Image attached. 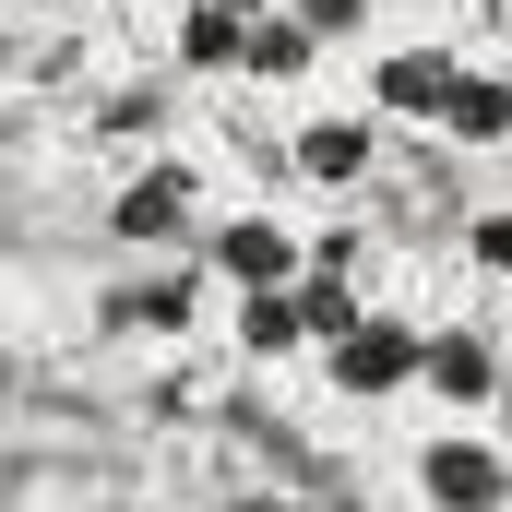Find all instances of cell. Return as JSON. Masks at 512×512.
<instances>
[{
  "mask_svg": "<svg viewBox=\"0 0 512 512\" xmlns=\"http://www.w3.org/2000/svg\"><path fill=\"white\" fill-rule=\"evenodd\" d=\"M203 215H215V167L191 155V143H143L120 179L96 191V239L108 251H191L203 239Z\"/></svg>",
  "mask_w": 512,
  "mask_h": 512,
  "instance_id": "6da1fadb",
  "label": "cell"
},
{
  "mask_svg": "<svg viewBox=\"0 0 512 512\" xmlns=\"http://www.w3.org/2000/svg\"><path fill=\"white\" fill-rule=\"evenodd\" d=\"M215 322V274L203 251H131L108 286H96V334L108 346H191Z\"/></svg>",
  "mask_w": 512,
  "mask_h": 512,
  "instance_id": "7a4b0ae2",
  "label": "cell"
},
{
  "mask_svg": "<svg viewBox=\"0 0 512 512\" xmlns=\"http://www.w3.org/2000/svg\"><path fill=\"white\" fill-rule=\"evenodd\" d=\"M405 501L417 512H512L501 417H417L405 429Z\"/></svg>",
  "mask_w": 512,
  "mask_h": 512,
  "instance_id": "3957f363",
  "label": "cell"
},
{
  "mask_svg": "<svg viewBox=\"0 0 512 512\" xmlns=\"http://www.w3.org/2000/svg\"><path fill=\"white\" fill-rule=\"evenodd\" d=\"M417 346H429V322H417V310H393V298H370L346 334H322V346H310V370H322L334 405H417Z\"/></svg>",
  "mask_w": 512,
  "mask_h": 512,
  "instance_id": "277c9868",
  "label": "cell"
},
{
  "mask_svg": "<svg viewBox=\"0 0 512 512\" xmlns=\"http://www.w3.org/2000/svg\"><path fill=\"white\" fill-rule=\"evenodd\" d=\"M191 251H203V274H215V298H239V286H298L310 227H298L286 203H215Z\"/></svg>",
  "mask_w": 512,
  "mask_h": 512,
  "instance_id": "5b68a950",
  "label": "cell"
},
{
  "mask_svg": "<svg viewBox=\"0 0 512 512\" xmlns=\"http://www.w3.org/2000/svg\"><path fill=\"white\" fill-rule=\"evenodd\" d=\"M370 179H382V120H370L358 96L286 120V191H298V203H358Z\"/></svg>",
  "mask_w": 512,
  "mask_h": 512,
  "instance_id": "8992f818",
  "label": "cell"
},
{
  "mask_svg": "<svg viewBox=\"0 0 512 512\" xmlns=\"http://www.w3.org/2000/svg\"><path fill=\"white\" fill-rule=\"evenodd\" d=\"M453 72H465L453 36H370V60H358V108H370L382 131H429L441 96H453Z\"/></svg>",
  "mask_w": 512,
  "mask_h": 512,
  "instance_id": "52a82bcc",
  "label": "cell"
},
{
  "mask_svg": "<svg viewBox=\"0 0 512 512\" xmlns=\"http://www.w3.org/2000/svg\"><path fill=\"white\" fill-rule=\"evenodd\" d=\"M512 393V358L489 322H429V346H417V405L429 417H501Z\"/></svg>",
  "mask_w": 512,
  "mask_h": 512,
  "instance_id": "ba28073f",
  "label": "cell"
},
{
  "mask_svg": "<svg viewBox=\"0 0 512 512\" xmlns=\"http://www.w3.org/2000/svg\"><path fill=\"white\" fill-rule=\"evenodd\" d=\"M215 334H227L239 370H286V358H310V310H298V286H239V298H215Z\"/></svg>",
  "mask_w": 512,
  "mask_h": 512,
  "instance_id": "9c48e42d",
  "label": "cell"
},
{
  "mask_svg": "<svg viewBox=\"0 0 512 512\" xmlns=\"http://www.w3.org/2000/svg\"><path fill=\"white\" fill-rule=\"evenodd\" d=\"M429 131H441V143H465V155H512V60H465Z\"/></svg>",
  "mask_w": 512,
  "mask_h": 512,
  "instance_id": "30bf717a",
  "label": "cell"
},
{
  "mask_svg": "<svg viewBox=\"0 0 512 512\" xmlns=\"http://www.w3.org/2000/svg\"><path fill=\"white\" fill-rule=\"evenodd\" d=\"M239 48H251V12H227V0H179V12H167V60H179L191 84L239 72Z\"/></svg>",
  "mask_w": 512,
  "mask_h": 512,
  "instance_id": "8fae6325",
  "label": "cell"
},
{
  "mask_svg": "<svg viewBox=\"0 0 512 512\" xmlns=\"http://www.w3.org/2000/svg\"><path fill=\"white\" fill-rule=\"evenodd\" d=\"M322 60H334V48H322L286 0H274V12H251V48H239V72H251V84H310Z\"/></svg>",
  "mask_w": 512,
  "mask_h": 512,
  "instance_id": "7c38bea8",
  "label": "cell"
},
{
  "mask_svg": "<svg viewBox=\"0 0 512 512\" xmlns=\"http://www.w3.org/2000/svg\"><path fill=\"white\" fill-rule=\"evenodd\" d=\"M286 12H298L322 48H370V36H382V0H286Z\"/></svg>",
  "mask_w": 512,
  "mask_h": 512,
  "instance_id": "4fadbf2b",
  "label": "cell"
},
{
  "mask_svg": "<svg viewBox=\"0 0 512 512\" xmlns=\"http://www.w3.org/2000/svg\"><path fill=\"white\" fill-rule=\"evenodd\" d=\"M465 262H477L489 286H512V191H501V203H477V215H465Z\"/></svg>",
  "mask_w": 512,
  "mask_h": 512,
  "instance_id": "5bb4252c",
  "label": "cell"
},
{
  "mask_svg": "<svg viewBox=\"0 0 512 512\" xmlns=\"http://www.w3.org/2000/svg\"><path fill=\"white\" fill-rule=\"evenodd\" d=\"M60 12H120V0H60Z\"/></svg>",
  "mask_w": 512,
  "mask_h": 512,
  "instance_id": "9a60e30c",
  "label": "cell"
},
{
  "mask_svg": "<svg viewBox=\"0 0 512 512\" xmlns=\"http://www.w3.org/2000/svg\"><path fill=\"white\" fill-rule=\"evenodd\" d=\"M227 12H274V0H227Z\"/></svg>",
  "mask_w": 512,
  "mask_h": 512,
  "instance_id": "2e32d148",
  "label": "cell"
},
{
  "mask_svg": "<svg viewBox=\"0 0 512 512\" xmlns=\"http://www.w3.org/2000/svg\"><path fill=\"white\" fill-rule=\"evenodd\" d=\"M0 12H12V0H0Z\"/></svg>",
  "mask_w": 512,
  "mask_h": 512,
  "instance_id": "e0dca14e",
  "label": "cell"
}]
</instances>
